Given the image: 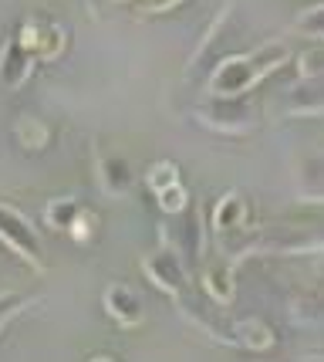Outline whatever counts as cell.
Masks as SVG:
<instances>
[{
  "label": "cell",
  "instance_id": "6da1fadb",
  "mask_svg": "<svg viewBox=\"0 0 324 362\" xmlns=\"http://www.w3.org/2000/svg\"><path fill=\"white\" fill-rule=\"evenodd\" d=\"M287 62H291L287 41H267V45L247 51V54H230L210 71V95H216V98H240L257 81L274 75L280 64Z\"/></svg>",
  "mask_w": 324,
  "mask_h": 362
},
{
  "label": "cell",
  "instance_id": "7a4b0ae2",
  "mask_svg": "<svg viewBox=\"0 0 324 362\" xmlns=\"http://www.w3.org/2000/svg\"><path fill=\"white\" fill-rule=\"evenodd\" d=\"M0 244L7 251H14L34 274L47 271V254L37 227L24 217V210H17L14 204H4V200H0Z\"/></svg>",
  "mask_w": 324,
  "mask_h": 362
},
{
  "label": "cell",
  "instance_id": "3957f363",
  "mask_svg": "<svg viewBox=\"0 0 324 362\" xmlns=\"http://www.w3.org/2000/svg\"><path fill=\"white\" fill-rule=\"evenodd\" d=\"M196 119L206 129L220 132V136H247L250 129L257 126V109L244 95L240 98H216V95H210L196 109Z\"/></svg>",
  "mask_w": 324,
  "mask_h": 362
},
{
  "label": "cell",
  "instance_id": "277c9868",
  "mask_svg": "<svg viewBox=\"0 0 324 362\" xmlns=\"http://www.w3.org/2000/svg\"><path fill=\"white\" fill-rule=\"evenodd\" d=\"M142 271H145V278L166 295V298H179L186 288V261L179 247H172V244H162V247H155L142 257Z\"/></svg>",
  "mask_w": 324,
  "mask_h": 362
},
{
  "label": "cell",
  "instance_id": "5b68a950",
  "mask_svg": "<svg viewBox=\"0 0 324 362\" xmlns=\"http://www.w3.org/2000/svg\"><path fill=\"white\" fill-rule=\"evenodd\" d=\"M17 41L31 51L34 62H54V58H61V54H64L68 34H64V28L54 21V17L31 14L24 24H20Z\"/></svg>",
  "mask_w": 324,
  "mask_h": 362
},
{
  "label": "cell",
  "instance_id": "8992f818",
  "mask_svg": "<svg viewBox=\"0 0 324 362\" xmlns=\"http://www.w3.org/2000/svg\"><path fill=\"white\" fill-rule=\"evenodd\" d=\"M102 308H105V315L112 318L119 329H139L142 322H145V305H142L139 291H136L132 284H122V281L105 284Z\"/></svg>",
  "mask_w": 324,
  "mask_h": 362
},
{
  "label": "cell",
  "instance_id": "52a82bcc",
  "mask_svg": "<svg viewBox=\"0 0 324 362\" xmlns=\"http://www.w3.org/2000/svg\"><path fill=\"white\" fill-rule=\"evenodd\" d=\"M34 71V54L17 41V34H11L4 45H0V81L14 92L20 85H28Z\"/></svg>",
  "mask_w": 324,
  "mask_h": 362
},
{
  "label": "cell",
  "instance_id": "ba28073f",
  "mask_svg": "<svg viewBox=\"0 0 324 362\" xmlns=\"http://www.w3.org/2000/svg\"><path fill=\"white\" fill-rule=\"evenodd\" d=\"M98 180H102V189L108 197L122 200L125 193L136 187V166L122 153H105V156H98Z\"/></svg>",
  "mask_w": 324,
  "mask_h": 362
},
{
  "label": "cell",
  "instance_id": "9c48e42d",
  "mask_svg": "<svg viewBox=\"0 0 324 362\" xmlns=\"http://www.w3.org/2000/svg\"><path fill=\"white\" fill-rule=\"evenodd\" d=\"M294 187L301 200L324 204V153H304L294 166Z\"/></svg>",
  "mask_w": 324,
  "mask_h": 362
},
{
  "label": "cell",
  "instance_id": "30bf717a",
  "mask_svg": "<svg viewBox=\"0 0 324 362\" xmlns=\"http://www.w3.org/2000/svg\"><path fill=\"white\" fill-rule=\"evenodd\" d=\"M227 342L247 349V352H267V349H274L277 335H274V329H270L267 322H260V318H244V322H233L230 325Z\"/></svg>",
  "mask_w": 324,
  "mask_h": 362
},
{
  "label": "cell",
  "instance_id": "8fae6325",
  "mask_svg": "<svg viewBox=\"0 0 324 362\" xmlns=\"http://www.w3.org/2000/svg\"><path fill=\"white\" fill-rule=\"evenodd\" d=\"M287 112L291 115H324V75L297 78L287 92Z\"/></svg>",
  "mask_w": 324,
  "mask_h": 362
},
{
  "label": "cell",
  "instance_id": "7c38bea8",
  "mask_svg": "<svg viewBox=\"0 0 324 362\" xmlns=\"http://www.w3.org/2000/svg\"><path fill=\"white\" fill-rule=\"evenodd\" d=\"M244 217H247V204H244V197L230 189V193H223L213 206V217H210V230L216 237H227L230 230H240L244 227Z\"/></svg>",
  "mask_w": 324,
  "mask_h": 362
},
{
  "label": "cell",
  "instance_id": "4fadbf2b",
  "mask_svg": "<svg viewBox=\"0 0 324 362\" xmlns=\"http://www.w3.org/2000/svg\"><path fill=\"white\" fill-rule=\"evenodd\" d=\"M203 288L206 295L220 305H230L233 295H236V271H233L230 261H216L203 271Z\"/></svg>",
  "mask_w": 324,
  "mask_h": 362
},
{
  "label": "cell",
  "instance_id": "5bb4252c",
  "mask_svg": "<svg viewBox=\"0 0 324 362\" xmlns=\"http://www.w3.org/2000/svg\"><path fill=\"white\" fill-rule=\"evenodd\" d=\"M81 214H85V206H81V200H78V197H71V193L54 197V200H47V206H44L47 227H54V230H68V234H71V227L78 223V217H81Z\"/></svg>",
  "mask_w": 324,
  "mask_h": 362
},
{
  "label": "cell",
  "instance_id": "9a60e30c",
  "mask_svg": "<svg viewBox=\"0 0 324 362\" xmlns=\"http://www.w3.org/2000/svg\"><path fill=\"white\" fill-rule=\"evenodd\" d=\"M14 136L24 149L41 153V149H47V142H51V129H47V122H41L37 115H20L14 122Z\"/></svg>",
  "mask_w": 324,
  "mask_h": 362
},
{
  "label": "cell",
  "instance_id": "2e32d148",
  "mask_svg": "<svg viewBox=\"0 0 324 362\" xmlns=\"http://www.w3.org/2000/svg\"><path fill=\"white\" fill-rule=\"evenodd\" d=\"M176 183H183V180H179V166H176L172 159H159V163H152V170L145 173V187L152 189L155 197H159L162 189L176 187Z\"/></svg>",
  "mask_w": 324,
  "mask_h": 362
},
{
  "label": "cell",
  "instance_id": "e0dca14e",
  "mask_svg": "<svg viewBox=\"0 0 324 362\" xmlns=\"http://www.w3.org/2000/svg\"><path fill=\"white\" fill-rule=\"evenodd\" d=\"M294 28H297V34H304V37L324 41V4L301 11V14H297V21H294Z\"/></svg>",
  "mask_w": 324,
  "mask_h": 362
},
{
  "label": "cell",
  "instance_id": "ac0fdd59",
  "mask_svg": "<svg viewBox=\"0 0 324 362\" xmlns=\"http://www.w3.org/2000/svg\"><path fill=\"white\" fill-rule=\"evenodd\" d=\"M155 200H159V210H162L166 217H179V214H186V206H189V189H186L183 183H176V187L162 189Z\"/></svg>",
  "mask_w": 324,
  "mask_h": 362
},
{
  "label": "cell",
  "instance_id": "d6986e66",
  "mask_svg": "<svg viewBox=\"0 0 324 362\" xmlns=\"http://www.w3.org/2000/svg\"><path fill=\"white\" fill-rule=\"evenodd\" d=\"M28 308H31V298H24L17 291H0V332L7 329L20 312H28Z\"/></svg>",
  "mask_w": 324,
  "mask_h": 362
},
{
  "label": "cell",
  "instance_id": "ffe728a7",
  "mask_svg": "<svg viewBox=\"0 0 324 362\" xmlns=\"http://www.w3.org/2000/svg\"><path fill=\"white\" fill-rule=\"evenodd\" d=\"M297 75H301V78L324 75V47H311L304 54H297Z\"/></svg>",
  "mask_w": 324,
  "mask_h": 362
},
{
  "label": "cell",
  "instance_id": "44dd1931",
  "mask_svg": "<svg viewBox=\"0 0 324 362\" xmlns=\"http://www.w3.org/2000/svg\"><path fill=\"white\" fill-rule=\"evenodd\" d=\"M183 240H186V244H183L186 254H189V257L196 261V257L203 254V240H206V230H203V223L189 217V221H186V227H183Z\"/></svg>",
  "mask_w": 324,
  "mask_h": 362
},
{
  "label": "cell",
  "instance_id": "7402d4cb",
  "mask_svg": "<svg viewBox=\"0 0 324 362\" xmlns=\"http://www.w3.org/2000/svg\"><path fill=\"white\" fill-rule=\"evenodd\" d=\"M95 230H98V217H95V214H88V210H85V214L78 217V223H75V227H71V237H75L78 244H92Z\"/></svg>",
  "mask_w": 324,
  "mask_h": 362
},
{
  "label": "cell",
  "instance_id": "603a6c76",
  "mask_svg": "<svg viewBox=\"0 0 324 362\" xmlns=\"http://www.w3.org/2000/svg\"><path fill=\"white\" fill-rule=\"evenodd\" d=\"M88 362H115V359H112V356H92Z\"/></svg>",
  "mask_w": 324,
  "mask_h": 362
}]
</instances>
